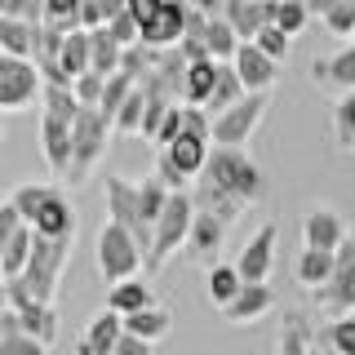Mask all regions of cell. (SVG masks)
<instances>
[{"label": "cell", "mask_w": 355, "mask_h": 355, "mask_svg": "<svg viewBox=\"0 0 355 355\" xmlns=\"http://www.w3.org/2000/svg\"><path fill=\"white\" fill-rule=\"evenodd\" d=\"M196 182H209V187H222V191L240 196L244 205H258L266 196V173L244 155V147H214L209 151V164Z\"/></svg>", "instance_id": "1"}, {"label": "cell", "mask_w": 355, "mask_h": 355, "mask_svg": "<svg viewBox=\"0 0 355 355\" xmlns=\"http://www.w3.org/2000/svg\"><path fill=\"white\" fill-rule=\"evenodd\" d=\"M111 133H116V125H111L98 107H85L80 116H76V125H71V169H67V182L71 187H85L89 178H94V169L107 155Z\"/></svg>", "instance_id": "2"}, {"label": "cell", "mask_w": 355, "mask_h": 355, "mask_svg": "<svg viewBox=\"0 0 355 355\" xmlns=\"http://www.w3.org/2000/svg\"><path fill=\"white\" fill-rule=\"evenodd\" d=\"M191 222H196V200H191V191H173L169 205H164V214H160V222H155V244H151L147 271H160V266L169 262L178 249H187Z\"/></svg>", "instance_id": "3"}, {"label": "cell", "mask_w": 355, "mask_h": 355, "mask_svg": "<svg viewBox=\"0 0 355 355\" xmlns=\"http://www.w3.org/2000/svg\"><path fill=\"white\" fill-rule=\"evenodd\" d=\"M103 209H107V222H116V227L133 231V240H138L142 258H151V244H155V231L142 222V209H138V182H129V178L120 173H107L103 182Z\"/></svg>", "instance_id": "4"}, {"label": "cell", "mask_w": 355, "mask_h": 355, "mask_svg": "<svg viewBox=\"0 0 355 355\" xmlns=\"http://www.w3.org/2000/svg\"><path fill=\"white\" fill-rule=\"evenodd\" d=\"M98 275H103L107 284H120V280H133L138 275V266L147 262L138 249V240H133V231L116 227V222H103V231H98Z\"/></svg>", "instance_id": "5"}, {"label": "cell", "mask_w": 355, "mask_h": 355, "mask_svg": "<svg viewBox=\"0 0 355 355\" xmlns=\"http://www.w3.org/2000/svg\"><path fill=\"white\" fill-rule=\"evenodd\" d=\"M40 89H44V80H40L36 62L0 53V116L5 111H27L40 98Z\"/></svg>", "instance_id": "6"}, {"label": "cell", "mask_w": 355, "mask_h": 355, "mask_svg": "<svg viewBox=\"0 0 355 355\" xmlns=\"http://www.w3.org/2000/svg\"><path fill=\"white\" fill-rule=\"evenodd\" d=\"M266 107H271V94H249L240 98L231 111H222L214 120V147H244V142L258 133Z\"/></svg>", "instance_id": "7"}, {"label": "cell", "mask_w": 355, "mask_h": 355, "mask_svg": "<svg viewBox=\"0 0 355 355\" xmlns=\"http://www.w3.org/2000/svg\"><path fill=\"white\" fill-rule=\"evenodd\" d=\"M315 302L324 315H351L355 311V244L347 240L338 249V262H333V275H329V284L315 293Z\"/></svg>", "instance_id": "8"}, {"label": "cell", "mask_w": 355, "mask_h": 355, "mask_svg": "<svg viewBox=\"0 0 355 355\" xmlns=\"http://www.w3.org/2000/svg\"><path fill=\"white\" fill-rule=\"evenodd\" d=\"M347 240H351V231H347V222H342L338 209L315 205V209H306V214H302V249L338 253Z\"/></svg>", "instance_id": "9"}, {"label": "cell", "mask_w": 355, "mask_h": 355, "mask_svg": "<svg viewBox=\"0 0 355 355\" xmlns=\"http://www.w3.org/2000/svg\"><path fill=\"white\" fill-rule=\"evenodd\" d=\"M275 240H280V227H275V222H266V227H258L244 240V249L236 258L244 284H266V275H271V266H275Z\"/></svg>", "instance_id": "10"}, {"label": "cell", "mask_w": 355, "mask_h": 355, "mask_svg": "<svg viewBox=\"0 0 355 355\" xmlns=\"http://www.w3.org/2000/svg\"><path fill=\"white\" fill-rule=\"evenodd\" d=\"M182 31H187V0H164L160 14L142 22V44L173 49V44H182Z\"/></svg>", "instance_id": "11"}, {"label": "cell", "mask_w": 355, "mask_h": 355, "mask_svg": "<svg viewBox=\"0 0 355 355\" xmlns=\"http://www.w3.org/2000/svg\"><path fill=\"white\" fill-rule=\"evenodd\" d=\"M231 67H236V76L244 80V89H249V94H271V85L280 80V62H271L253 40L240 44V53L231 58Z\"/></svg>", "instance_id": "12"}, {"label": "cell", "mask_w": 355, "mask_h": 355, "mask_svg": "<svg viewBox=\"0 0 355 355\" xmlns=\"http://www.w3.org/2000/svg\"><path fill=\"white\" fill-rule=\"evenodd\" d=\"M36 236L44 240H76V231H80V218H76V209H71V200H67L62 191H53L49 200H44V209L36 214Z\"/></svg>", "instance_id": "13"}, {"label": "cell", "mask_w": 355, "mask_h": 355, "mask_svg": "<svg viewBox=\"0 0 355 355\" xmlns=\"http://www.w3.org/2000/svg\"><path fill=\"white\" fill-rule=\"evenodd\" d=\"M120 338H125V320H120L116 311H98L85 324L80 342H76V355H111L120 347Z\"/></svg>", "instance_id": "14"}, {"label": "cell", "mask_w": 355, "mask_h": 355, "mask_svg": "<svg viewBox=\"0 0 355 355\" xmlns=\"http://www.w3.org/2000/svg\"><path fill=\"white\" fill-rule=\"evenodd\" d=\"M222 244H227V222L214 218V214H200V209H196L191 236H187V253H191L196 262L214 266V262H218V253H222Z\"/></svg>", "instance_id": "15"}, {"label": "cell", "mask_w": 355, "mask_h": 355, "mask_svg": "<svg viewBox=\"0 0 355 355\" xmlns=\"http://www.w3.org/2000/svg\"><path fill=\"white\" fill-rule=\"evenodd\" d=\"M40 147H44V164L53 169V178H67V169H71V120L40 116Z\"/></svg>", "instance_id": "16"}, {"label": "cell", "mask_w": 355, "mask_h": 355, "mask_svg": "<svg viewBox=\"0 0 355 355\" xmlns=\"http://www.w3.org/2000/svg\"><path fill=\"white\" fill-rule=\"evenodd\" d=\"M311 80L320 89H338V94H351L355 89V44L329 53V58H315L311 62Z\"/></svg>", "instance_id": "17"}, {"label": "cell", "mask_w": 355, "mask_h": 355, "mask_svg": "<svg viewBox=\"0 0 355 355\" xmlns=\"http://www.w3.org/2000/svg\"><path fill=\"white\" fill-rule=\"evenodd\" d=\"M271 311H275V293H271V284H244L236 302L222 306V320H227V324H258V320H262V315H271Z\"/></svg>", "instance_id": "18"}, {"label": "cell", "mask_w": 355, "mask_h": 355, "mask_svg": "<svg viewBox=\"0 0 355 355\" xmlns=\"http://www.w3.org/2000/svg\"><path fill=\"white\" fill-rule=\"evenodd\" d=\"M236 27V36L249 44V40H258V31L271 22V0H227V14H222Z\"/></svg>", "instance_id": "19"}, {"label": "cell", "mask_w": 355, "mask_h": 355, "mask_svg": "<svg viewBox=\"0 0 355 355\" xmlns=\"http://www.w3.org/2000/svg\"><path fill=\"white\" fill-rule=\"evenodd\" d=\"M160 151H169V160L196 182V178L205 173V164H209V151H214V142L200 138V133H187V129H182V138L169 142V147H160Z\"/></svg>", "instance_id": "20"}, {"label": "cell", "mask_w": 355, "mask_h": 355, "mask_svg": "<svg viewBox=\"0 0 355 355\" xmlns=\"http://www.w3.org/2000/svg\"><path fill=\"white\" fill-rule=\"evenodd\" d=\"M155 306V293H151V284L147 280H120V284H107V311H116L120 320L133 315V311H147Z\"/></svg>", "instance_id": "21"}, {"label": "cell", "mask_w": 355, "mask_h": 355, "mask_svg": "<svg viewBox=\"0 0 355 355\" xmlns=\"http://www.w3.org/2000/svg\"><path fill=\"white\" fill-rule=\"evenodd\" d=\"M191 200H196V209H200V214H214V218L227 222V227H231V222H236V218L244 214V209H249L240 196L222 191V187H209V182H196V187H191Z\"/></svg>", "instance_id": "22"}, {"label": "cell", "mask_w": 355, "mask_h": 355, "mask_svg": "<svg viewBox=\"0 0 355 355\" xmlns=\"http://www.w3.org/2000/svg\"><path fill=\"white\" fill-rule=\"evenodd\" d=\"M240 288H244V275H240V266H236V262H214V266H209V275H205V293H209V302H214L218 311L236 302Z\"/></svg>", "instance_id": "23"}, {"label": "cell", "mask_w": 355, "mask_h": 355, "mask_svg": "<svg viewBox=\"0 0 355 355\" xmlns=\"http://www.w3.org/2000/svg\"><path fill=\"white\" fill-rule=\"evenodd\" d=\"M333 262H338V253H320V249H302L297 253V262H293V280L311 288V293H320V288L329 284V275H333Z\"/></svg>", "instance_id": "24"}, {"label": "cell", "mask_w": 355, "mask_h": 355, "mask_svg": "<svg viewBox=\"0 0 355 355\" xmlns=\"http://www.w3.org/2000/svg\"><path fill=\"white\" fill-rule=\"evenodd\" d=\"M58 67L67 80H80V76L94 71V44H89V31H71V36L62 40V53H58Z\"/></svg>", "instance_id": "25"}, {"label": "cell", "mask_w": 355, "mask_h": 355, "mask_svg": "<svg viewBox=\"0 0 355 355\" xmlns=\"http://www.w3.org/2000/svg\"><path fill=\"white\" fill-rule=\"evenodd\" d=\"M22 315V333H31V338L36 342H44V347H53V342H58V306L53 302H27L18 311Z\"/></svg>", "instance_id": "26"}, {"label": "cell", "mask_w": 355, "mask_h": 355, "mask_svg": "<svg viewBox=\"0 0 355 355\" xmlns=\"http://www.w3.org/2000/svg\"><path fill=\"white\" fill-rule=\"evenodd\" d=\"M36 36L40 27H31V22L0 18V53H9V58H36Z\"/></svg>", "instance_id": "27"}, {"label": "cell", "mask_w": 355, "mask_h": 355, "mask_svg": "<svg viewBox=\"0 0 355 355\" xmlns=\"http://www.w3.org/2000/svg\"><path fill=\"white\" fill-rule=\"evenodd\" d=\"M218 67H222V62H214V58L187 67V80H182V107H205V103H209V94H214V85H218Z\"/></svg>", "instance_id": "28"}, {"label": "cell", "mask_w": 355, "mask_h": 355, "mask_svg": "<svg viewBox=\"0 0 355 355\" xmlns=\"http://www.w3.org/2000/svg\"><path fill=\"white\" fill-rule=\"evenodd\" d=\"M240 98H249V89H244V80L236 76V67H231V62H222V67H218V85H214V94H209L205 111L218 120L222 111H231V107L240 103Z\"/></svg>", "instance_id": "29"}, {"label": "cell", "mask_w": 355, "mask_h": 355, "mask_svg": "<svg viewBox=\"0 0 355 355\" xmlns=\"http://www.w3.org/2000/svg\"><path fill=\"white\" fill-rule=\"evenodd\" d=\"M169 329H173V315H169L160 302L147 306V311H133V315H125V333H133V338H142V342H151V347H155V342H160Z\"/></svg>", "instance_id": "30"}, {"label": "cell", "mask_w": 355, "mask_h": 355, "mask_svg": "<svg viewBox=\"0 0 355 355\" xmlns=\"http://www.w3.org/2000/svg\"><path fill=\"white\" fill-rule=\"evenodd\" d=\"M31 244H36V227H18V236L5 244V253H0V271H5V280H18V275L27 271Z\"/></svg>", "instance_id": "31"}, {"label": "cell", "mask_w": 355, "mask_h": 355, "mask_svg": "<svg viewBox=\"0 0 355 355\" xmlns=\"http://www.w3.org/2000/svg\"><path fill=\"white\" fill-rule=\"evenodd\" d=\"M240 36H236V27H231L227 18H209V31H205V49H209V58L214 62H231L240 53Z\"/></svg>", "instance_id": "32"}, {"label": "cell", "mask_w": 355, "mask_h": 355, "mask_svg": "<svg viewBox=\"0 0 355 355\" xmlns=\"http://www.w3.org/2000/svg\"><path fill=\"white\" fill-rule=\"evenodd\" d=\"M89 44H94V71L98 76H116L120 71V58H125V44H116L107 27L89 31Z\"/></svg>", "instance_id": "33"}, {"label": "cell", "mask_w": 355, "mask_h": 355, "mask_svg": "<svg viewBox=\"0 0 355 355\" xmlns=\"http://www.w3.org/2000/svg\"><path fill=\"white\" fill-rule=\"evenodd\" d=\"M40 107H44V116H58V120H71L76 125V116H80V103H76V89L71 85H44L40 89Z\"/></svg>", "instance_id": "34"}, {"label": "cell", "mask_w": 355, "mask_h": 355, "mask_svg": "<svg viewBox=\"0 0 355 355\" xmlns=\"http://www.w3.org/2000/svg\"><path fill=\"white\" fill-rule=\"evenodd\" d=\"M169 187L160 182V178H142L138 182V209H142V222L155 231V222H160V214H164V205H169Z\"/></svg>", "instance_id": "35"}, {"label": "cell", "mask_w": 355, "mask_h": 355, "mask_svg": "<svg viewBox=\"0 0 355 355\" xmlns=\"http://www.w3.org/2000/svg\"><path fill=\"white\" fill-rule=\"evenodd\" d=\"M333 147L338 151H355V89L338 98L333 107Z\"/></svg>", "instance_id": "36"}, {"label": "cell", "mask_w": 355, "mask_h": 355, "mask_svg": "<svg viewBox=\"0 0 355 355\" xmlns=\"http://www.w3.org/2000/svg\"><path fill=\"white\" fill-rule=\"evenodd\" d=\"M53 191H58V187H49V182H22V187H14V196H9V200H14L18 218L31 227V222H36V214L44 209V200H49Z\"/></svg>", "instance_id": "37"}, {"label": "cell", "mask_w": 355, "mask_h": 355, "mask_svg": "<svg viewBox=\"0 0 355 355\" xmlns=\"http://www.w3.org/2000/svg\"><path fill=\"white\" fill-rule=\"evenodd\" d=\"M271 22L284 31V36H302L306 22H311L306 0H271Z\"/></svg>", "instance_id": "38"}, {"label": "cell", "mask_w": 355, "mask_h": 355, "mask_svg": "<svg viewBox=\"0 0 355 355\" xmlns=\"http://www.w3.org/2000/svg\"><path fill=\"white\" fill-rule=\"evenodd\" d=\"M275 355H315V351H311L306 320L293 315V311L284 315V329H280V347H275Z\"/></svg>", "instance_id": "39"}, {"label": "cell", "mask_w": 355, "mask_h": 355, "mask_svg": "<svg viewBox=\"0 0 355 355\" xmlns=\"http://www.w3.org/2000/svg\"><path fill=\"white\" fill-rule=\"evenodd\" d=\"M155 53H160V49H151V44H129L125 58H120V76H129L133 85H142L155 71Z\"/></svg>", "instance_id": "40"}, {"label": "cell", "mask_w": 355, "mask_h": 355, "mask_svg": "<svg viewBox=\"0 0 355 355\" xmlns=\"http://www.w3.org/2000/svg\"><path fill=\"white\" fill-rule=\"evenodd\" d=\"M133 89H138V85H133L129 76H120V71H116V76H107V89H103V103H98V111H103L111 125H116L120 107L129 103V94H133Z\"/></svg>", "instance_id": "41"}, {"label": "cell", "mask_w": 355, "mask_h": 355, "mask_svg": "<svg viewBox=\"0 0 355 355\" xmlns=\"http://www.w3.org/2000/svg\"><path fill=\"white\" fill-rule=\"evenodd\" d=\"M142 116H147V94L133 89L129 103L120 107V116H116V133H125V138H142Z\"/></svg>", "instance_id": "42"}, {"label": "cell", "mask_w": 355, "mask_h": 355, "mask_svg": "<svg viewBox=\"0 0 355 355\" xmlns=\"http://www.w3.org/2000/svg\"><path fill=\"white\" fill-rule=\"evenodd\" d=\"M324 342H329V355H355V315L333 320L324 329Z\"/></svg>", "instance_id": "43"}, {"label": "cell", "mask_w": 355, "mask_h": 355, "mask_svg": "<svg viewBox=\"0 0 355 355\" xmlns=\"http://www.w3.org/2000/svg\"><path fill=\"white\" fill-rule=\"evenodd\" d=\"M253 44H258V49H262L271 62H284V58H288V44H293V36H284V31L275 27V22H266V27L258 31V40H253Z\"/></svg>", "instance_id": "44"}, {"label": "cell", "mask_w": 355, "mask_h": 355, "mask_svg": "<svg viewBox=\"0 0 355 355\" xmlns=\"http://www.w3.org/2000/svg\"><path fill=\"white\" fill-rule=\"evenodd\" d=\"M151 178H160L169 191H191V187H196L191 178H187V173L169 160V151H155V173H151Z\"/></svg>", "instance_id": "45"}, {"label": "cell", "mask_w": 355, "mask_h": 355, "mask_svg": "<svg viewBox=\"0 0 355 355\" xmlns=\"http://www.w3.org/2000/svg\"><path fill=\"white\" fill-rule=\"evenodd\" d=\"M182 129H187V107L178 103V107L169 111V116L160 120V133H155V142H151V147H155V151H160V147H169V142L182 138Z\"/></svg>", "instance_id": "46"}, {"label": "cell", "mask_w": 355, "mask_h": 355, "mask_svg": "<svg viewBox=\"0 0 355 355\" xmlns=\"http://www.w3.org/2000/svg\"><path fill=\"white\" fill-rule=\"evenodd\" d=\"M0 355H49V347L36 342L31 333H5L0 338Z\"/></svg>", "instance_id": "47"}, {"label": "cell", "mask_w": 355, "mask_h": 355, "mask_svg": "<svg viewBox=\"0 0 355 355\" xmlns=\"http://www.w3.org/2000/svg\"><path fill=\"white\" fill-rule=\"evenodd\" d=\"M71 89H76V103H80V107H98V103H103V89H107V76L89 71V76H80Z\"/></svg>", "instance_id": "48"}, {"label": "cell", "mask_w": 355, "mask_h": 355, "mask_svg": "<svg viewBox=\"0 0 355 355\" xmlns=\"http://www.w3.org/2000/svg\"><path fill=\"white\" fill-rule=\"evenodd\" d=\"M107 31L116 36V44H125V49H129V44H142V22L133 18V14L111 18V22H107Z\"/></svg>", "instance_id": "49"}, {"label": "cell", "mask_w": 355, "mask_h": 355, "mask_svg": "<svg viewBox=\"0 0 355 355\" xmlns=\"http://www.w3.org/2000/svg\"><path fill=\"white\" fill-rule=\"evenodd\" d=\"M324 27L333 31V36H351V31H355V0H342L338 9H329Z\"/></svg>", "instance_id": "50"}, {"label": "cell", "mask_w": 355, "mask_h": 355, "mask_svg": "<svg viewBox=\"0 0 355 355\" xmlns=\"http://www.w3.org/2000/svg\"><path fill=\"white\" fill-rule=\"evenodd\" d=\"M18 227H27V222L18 218V209H14V200H0V253H5V244L18 236Z\"/></svg>", "instance_id": "51"}, {"label": "cell", "mask_w": 355, "mask_h": 355, "mask_svg": "<svg viewBox=\"0 0 355 355\" xmlns=\"http://www.w3.org/2000/svg\"><path fill=\"white\" fill-rule=\"evenodd\" d=\"M111 355H155V347H151V342H142V338H133V333H125L120 347L111 351Z\"/></svg>", "instance_id": "52"}, {"label": "cell", "mask_w": 355, "mask_h": 355, "mask_svg": "<svg viewBox=\"0 0 355 355\" xmlns=\"http://www.w3.org/2000/svg\"><path fill=\"white\" fill-rule=\"evenodd\" d=\"M160 5H164V0H129V14L138 18V22H147V18L160 14Z\"/></svg>", "instance_id": "53"}, {"label": "cell", "mask_w": 355, "mask_h": 355, "mask_svg": "<svg viewBox=\"0 0 355 355\" xmlns=\"http://www.w3.org/2000/svg\"><path fill=\"white\" fill-rule=\"evenodd\" d=\"M191 9H200V14H209V18H222L227 14V0H187Z\"/></svg>", "instance_id": "54"}, {"label": "cell", "mask_w": 355, "mask_h": 355, "mask_svg": "<svg viewBox=\"0 0 355 355\" xmlns=\"http://www.w3.org/2000/svg\"><path fill=\"white\" fill-rule=\"evenodd\" d=\"M342 0H306V9H311V18H324L329 9H338Z\"/></svg>", "instance_id": "55"}, {"label": "cell", "mask_w": 355, "mask_h": 355, "mask_svg": "<svg viewBox=\"0 0 355 355\" xmlns=\"http://www.w3.org/2000/svg\"><path fill=\"white\" fill-rule=\"evenodd\" d=\"M18 14V0H0V18H14Z\"/></svg>", "instance_id": "56"}, {"label": "cell", "mask_w": 355, "mask_h": 355, "mask_svg": "<svg viewBox=\"0 0 355 355\" xmlns=\"http://www.w3.org/2000/svg\"><path fill=\"white\" fill-rule=\"evenodd\" d=\"M9 311V284H0V315Z\"/></svg>", "instance_id": "57"}, {"label": "cell", "mask_w": 355, "mask_h": 355, "mask_svg": "<svg viewBox=\"0 0 355 355\" xmlns=\"http://www.w3.org/2000/svg\"><path fill=\"white\" fill-rule=\"evenodd\" d=\"M0 138H5V116H0Z\"/></svg>", "instance_id": "58"}, {"label": "cell", "mask_w": 355, "mask_h": 355, "mask_svg": "<svg viewBox=\"0 0 355 355\" xmlns=\"http://www.w3.org/2000/svg\"><path fill=\"white\" fill-rule=\"evenodd\" d=\"M351 244H355V231H351Z\"/></svg>", "instance_id": "59"}, {"label": "cell", "mask_w": 355, "mask_h": 355, "mask_svg": "<svg viewBox=\"0 0 355 355\" xmlns=\"http://www.w3.org/2000/svg\"><path fill=\"white\" fill-rule=\"evenodd\" d=\"M351 40H355V31H351Z\"/></svg>", "instance_id": "60"}, {"label": "cell", "mask_w": 355, "mask_h": 355, "mask_svg": "<svg viewBox=\"0 0 355 355\" xmlns=\"http://www.w3.org/2000/svg\"><path fill=\"white\" fill-rule=\"evenodd\" d=\"M0 338H5V333H0Z\"/></svg>", "instance_id": "61"}]
</instances>
